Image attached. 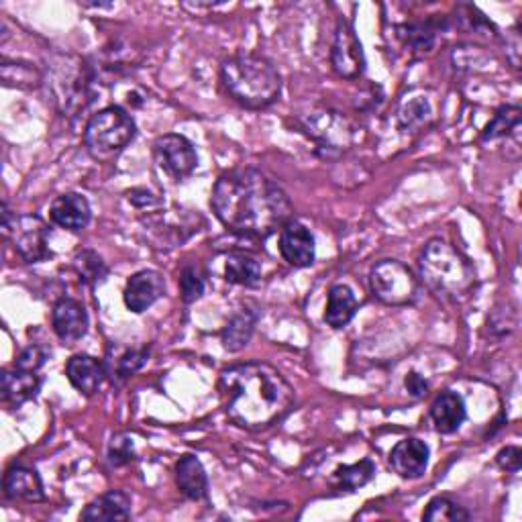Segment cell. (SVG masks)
I'll list each match as a JSON object with an SVG mask.
<instances>
[{
    "mask_svg": "<svg viewBox=\"0 0 522 522\" xmlns=\"http://www.w3.org/2000/svg\"><path fill=\"white\" fill-rule=\"evenodd\" d=\"M149 361L147 347H125V345H111L107 359H104V368H107V378L123 386L129 378H133L143 365Z\"/></svg>",
    "mask_w": 522,
    "mask_h": 522,
    "instance_id": "obj_18",
    "label": "cell"
},
{
    "mask_svg": "<svg viewBox=\"0 0 522 522\" xmlns=\"http://www.w3.org/2000/svg\"><path fill=\"white\" fill-rule=\"evenodd\" d=\"M3 233L13 241L17 255L25 264H39L51 255L47 225L33 215H13L7 202L3 204Z\"/></svg>",
    "mask_w": 522,
    "mask_h": 522,
    "instance_id": "obj_8",
    "label": "cell"
},
{
    "mask_svg": "<svg viewBox=\"0 0 522 522\" xmlns=\"http://www.w3.org/2000/svg\"><path fill=\"white\" fill-rule=\"evenodd\" d=\"M396 35L410 51H419V54H427L437 41V29L431 23H404L396 29Z\"/></svg>",
    "mask_w": 522,
    "mask_h": 522,
    "instance_id": "obj_29",
    "label": "cell"
},
{
    "mask_svg": "<svg viewBox=\"0 0 522 522\" xmlns=\"http://www.w3.org/2000/svg\"><path fill=\"white\" fill-rule=\"evenodd\" d=\"M259 321V312L255 308H249L247 304L241 306L239 310L233 312V317L227 321L223 333H221V343L229 353H237L245 349L255 333V325Z\"/></svg>",
    "mask_w": 522,
    "mask_h": 522,
    "instance_id": "obj_22",
    "label": "cell"
},
{
    "mask_svg": "<svg viewBox=\"0 0 522 522\" xmlns=\"http://www.w3.org/2000/svg\"><path fill=\"white\" fill-rule=\"evenodd\" d=\"M153 160L174 182L186 180L198 166L194 143L178 133H168L153 141Z\"/></svg>",
    "mask_w": 522,
    "mask_h": 522,
    "instance_id": "obj_10",
    "label": "cell"
},
{
    "mask_svg": "<svg viewBox=\"0 0 522 522\" xmlns=\"http://www.w3.org/2000/svg\"><path fill=\"white\" fill-rule=\"evenodd\" d=\"M372 294L388 306H406L419 298V278L398 259H382L370 272Z\"/></svg>",
    "mask_w": 522,
    "mask_h": 522,
    "instance_id": "obj_7",
    "label": "cell"
},
{
    "mask_svg": "<svg viewBox=\"0 0 522 522\" xmlns=\"http://www.w3.org/2000/svg\"><path fill=\"white\" fill-rule=\"evenodd\" d=\"M280 253L292 268H308L317 259L315 235L300 221H288L280 231Z\"/></svg>",
    "mask_w": 522,
    "mask_h": 522,
    "instance_id": "obj_13",
    "label": "cell"
},
{
    "mask_svg": "<svg viewBox=\"0 0 522 522\" xmlns=\"http://www.w3.org/2000/svg\"><path fill=\"white\" fill-rule=\"evenodd\" d=\"M302 133L315 143L323 158H337L355 141V125L341 113L331 109H315L298 119Z\"/></svg>",
    "mask_w": 522,
    "mask_h": 522,
    "instance_id": "obj_6",
    "label": "cell"
},
{
    "mask_svg": "<svg viewBox=\"0 0 522 522\" xmlns=\"http://www.w3.org/2000/svg\"><path fill=\"white\" fill-rule=\"evenodd\" d=\"M41 388V378L35 372H23V370H13V372H3L0 376V396L9 408H19L25 402L33 400Z\"/></svg>",
    "mask_w": 522,
    "mask_h": 522,
    "instance_id": "obj_21",
    "label": "cell"
},
{
    "mask_svg": "<svg viewBox=\"0 0 522 522\" xmlns=\"http://www.w3.org/2000/svg\"><path fill=\"white\" fill-rule=\"evenodd\" d=\"M433 119V107L427 96H412L398 109V125L404 133H416L427 127Z\"/></svg>",
    "mask_w": 522,
    "mask_h": 522,
    "instance_id": "obj_28",
    "label": "cell"
},
{
    "mask_svg": "<svg viewBox=\"0 0 522 522\" xmlns=\"http://www.w3.org/2000/svg\"><path fill=\"white\" fill-rule=\"evenodd\" d=\"M221 82L227 94L245 109H266L282 92V78L276 66L255 54H239L223 62Z\"/></svg>",
    "mask_w": 522,
    "mask_h": 522,
    "instance_id": "obj_4",
    "label": "cell"
},
{
    "mask_svg": "<svg viewBox=\"0 0 522 522\" xmlns=\"http://www.w3.org/2000/svg\"><path fill=\"white\" fill-rule=\"evenodd\" d=\"M357 312V298L355 292L347 284H335L327 296L325 308V323L331 329H345Z\"/></svg>",
    "mask_w": 522,
    "mask_h": 522,
    "instance_id": "obj_26",
    "label": "cell"
},
{
    "mask_svg": "<svg viewBox=\"0 0 522 522\" xmlns=\"http://www.w3.org/2000/svg\"><path fill=\"white\" fill-rule=\"evenodd\" d=\"M74 270L80 278V282H84L86 286H98L109 276V268L104 264L102 257L92 251V249H82L76 257H74Z\"/></svg>",
    "mask_w": 522,
    "mask_h": 522,
    "instance_id": "obj_30",
    "label": "cell"
},
{
    "mask_svg": "<svg viewBox=\"0 0 522 522\" xmlns=\"http://www.w3.org/2000/svg\"><path fill=\"white\" fill-rule=\"evenodd\" d=\"M180 298L184 304H192L202 298L206 290V274L198 264H186L178 278Z\"/></svg>",
    "mask_w": 522,
    "mask_h": 522,
    "instance_id": "obj_33",
    "label": "cell"
},
{
    "mask_svg": "<svg viewBox=\"0 0 522 522\" xmlns=\"http://www.w3.org/2000/svg\"><path fill=\"white\" fill-rule=\"evenodd\" d=\"M135 459V445L133 439L127 435H117L109 447V463L113 467H123Z\"/></svg>",
    "mask_w": 522,
    "mask_h": 522,
    "instance_id": "obj_36",
    "label": "cell"
},
{
    "mask_svg": "<svg viewBox=\"0 0 522 522\" xmlns=\"http://www.w3.org/2000/svg\"><path fill=\"white\" fill-rule=\"evenodd\" d=\"M376 476V465L372 459H361L351 465L337 467L331 476V486L341 492H355L370 484Z\"/></svg>",
    "mask_w": 522,
    "mask_h": 522,
    "instance_id": "obj_27",
    "label": "cell"
},
{
    "mask_svg": "<svg viewBox=\"0 0 522 522\" xmlns=\"http://www.w3.org/2000/svg\"><path fill=\"white\" fill-rule=\"evenodd\" d=\"M176 486L188 500H202L208 494L204 465L196 455H182L176 463Z\"/></svg>",
    "mask_w": 522,
    "mask_h": 522,
    "instance_id": "obj_25",
    "label": "cell"
},
{
    "mask_svg": "<svg viewBox=\"0 0 522 522\" xmlns=\"http://www.w3.org/2000/svg\"><path fill=\"white\" fill-rule=\"evenodd\" d=\"M472 518L465 510V506L457 504L449 496H437L427 504V510L423 512V520L429 522H465Z\"/></svg>",
    "mask_w": 522,
    "mask_h": 522,
    "instance_id": "obj_32",
    "label": "cell"
},
{
    "mask_svg": "<svg viewBox=\"0 0 522 522\" xmlns=\"http://www.w3.org/2000/svg\"><path fill=\"white\" fill-rule=\"evenodd\" d=\"M88 312L82 302L74 298H62L51 310V327L64 345H74L88 333Z\"/></svg>",
    "mask_w": 522,
    "mask_h": 522,
    "instance_id": "obj_14",
    "label": "cell"
},
{
    "mask_svg": "<svg viewBox=\"0 0 522 522\" xmlns=\"http://www.w3.org/2000/svg\"><path fill=\"white\" fill-rule=\"evenodd\" d=\"M3 82L7 86H19V88H37L43 78L37 68L31 64H9L3 62Z\"/></svg>",
    "mask_w": 522,
    "mask_h": 522,
    "instance_id": "obj_34",
    "label": "cell"
},
{
    "mask_svg": "<svg viewBox=\"0 0 522 522\" xmlns=\"http://www.w3.org/2000/svg\"><path fill=\"white\" fill-rule=\"evenodd\" d=\"M137 125L133 117L121 107L100 109L90 117L84 129L86 151L96 162H113L135 139Z\"/></svg>",
    "mask_w": 522,
    "mask_h": 522,
    "instance_id": "obj_5",
    "label": "cell"
},
{
    "mask_svg": "<svg viewBox=\"0 0 522 522\" xmlns=\"http://www.w3.org/2000/svg\"><path fill=\"white\" fill-rule=\"evenodd\" d=\"M404 388H406V392L412 396V398H416V400H421V398H425L427 394H429V382L419 374V372H408L406 374V378H404Z\"/></svg>",
    "mask_w": 522,
    "mask_h": 522,
    "instance_id": "obj_38",
    "label": "cell"
},
{
    "mask_svg": "<svg viewBox=\"0 0 522 522\" xmlns=\"http://www.w3.org/2000/svg\"><path fill=\"white\" fill-rule=\"evenodd\" d=\"M66 378L80 394L94 396L107 378V368H104V361L88 353H78L66 363Z\"/></svg>",
    "mask_w": 522,
    "mask_h": 522,
    "instance_id": "obj_17",
    "label": "cell"
},
{
    "mask_svg": "<svg viewBox=\"0 0 522 522\" xmlns=\"http://www.w3.org/2000/svg\"><path fill=\"white\" fill-rule=\"evenodd\" d=\"M429 445L416 437L398 441L390 451V465L394 472L404 480H416L427 474L429 467Z\"/></svg>",
    "mask_w": 522,
    "mask_h": 522,
    "instance_id": "obj_15",
    "label": "cell"
},
{
    "mask_svg": "<svg viewBox=\"0 0 522 522\" xmlns=\"http://www.w3.org/2000/svg\"><path fill=\"white\" fill-rule=\"evenodd\" d=\"M331 68L345 80H357L365 74L363 45L355 33V27L345 19H339L333 33Z\"/></svg>",
    "mask_w": 522,
    "mask_h": 522,
    "instance_id": "obj_11",
    "label": "cell"
},
{
    "mask_svg": "<svg viewBox=\"0 0 522 522\" xmlns=\"http://www.w3.org/2000/svg\"><path fill=\"white\" fill-rule=\"evenodd\" d=\"M5 496L9 500L21 502H41L43 500V484L39 474L31 467L13 465L5 474Z\"/></svg>",
    "mask_w": 522,
    "mask_h": 522,
    "instance_id": "obj_23",
    "label": "cell"
},
{
    "mask_svg": "<svg viewBox=\"0 0 522 522\" xmlns=\"http://www.w3.org/2000/svg\"><path fill=\"white\" fill-rule=\"evenodd\" d=\"M131 518V496L123 490H111L92 500L80 514L84 522H115Z\"/></svg>",
    "mask_w": 522,
    "mask_h": 522,
    "instance_id": "obj_19",
    "label": "cell"
},
{
    "mask_svg": "<svg viewBox=\"0 0 522 522\" xmlns=\"http://www.w3.org/2000/svg\"><path fill=\"white\" fill-rule=\"evenodd\" d=\"M47 361V351L41 345H29L25 347L17 359H15V368L23 370V372H35L39 374V370L43 368Z\"/></svg>",
    "mask_w": 522,
    "mask_h": 522,
    "instance_id": "obj_35",
    "label": "cell"
},
{
    "mask_svg": "<svg viewBox=\"0 0 522 522\" xmlns=\"http://www.w3.org/2000/svg\"><path fill=\"white\" fill-rule=\"evenodd\" d=\"M211 206L223 227L251 239H266L292 221L288 194L253 168L223 174L213 188Z\"/></svg>",
    "mask_w": 522,
    "mask_h": 522,
    "instance_id": "obj_1",
    "label": "cell"
},
{
    "mask_svg": "<svg viewBox=\"0 0 522 522\" xmlns=\"http://www.w3.org/2000/svg\"><path fill=\"white\" fill-rule=\"evenodd\" d=\"M520 109L512 107V104H506V107H500L492 121L486 125L484 133H482V141H494L500 137H508L512 133L518 131L520 127Z\"/></svg>",
    "mask_w": 522,
    "mask_h": 522,
    "instance_id": "obj_31",
    "label": "cell"
},
{
    "mask_svg": "<svg viewBox=\"0 0 522 522\" xmlns=\"http://www.w3.org/2000/svg\"><path fill=\"white\" fill-rule=\"evenodd\" d=\"M467 419V408L459 394L441 392L431 404V421L441 435H453Z\"/></svg>",
    "mask_w": 522,
    "mask_h": 522,
    "instance_id": "obj_20",
    "label": "cell"
},
{
    "mask_svg": "<svg viewBox=\"0 0 522 522\" xmlns=\"http://www.w3.org/2000/svg\"><path fill=\"white\" fill-rule=\"evenodd\" d=\"M49 217L58 227L72 233H80L90 225L92 208L86 196L78 192H66L51 202Z\"/></svg>",
    "mask_w": 522,
    "mask_h": 522,
    "instance_id": "obj_16",
    "label": "cell"
},
{
    "mask_svg": "<svg viewBox=\"0 0 522 522\" xmlns=\"http://www.w3.org/2000/svg\"><path fill=\"white\" fill-rule=\"evenodd\" d=\"M166 294V280L160 272L155 270H139L135 272L123 290V300L127 310L133 315H141V312L149 310L160 298Z\"/></svg>",
    "mask_w": 522,
    "mask_h": 522,
    "instance_id": "obj_12",
    "label": "cell"
},
{
    "mask_svg": "<svg viewBox=\"0 0 522 522\" xmlns=\"http://www.w3.org/2000/svg\"><path fill=\"white\" fill-rule=\"evenodd\" d=\"M223 280L233 286L253 288L261 282V264L259 261L243 251H231L223 255Z\"/></svg>",
    "mask_w": 522,
    "mask_h": 522,
    "instance_id": "obj_24",
    "label": "cell"
},
{
    "mask_svg": "<svg viewBox=\"0 0 522 522\" xmlns=\"http://www.w3.org/2000/svg\"><path fill=\"white\" fill-rule=\"evenodd\" d=\"M92 80V68L80 60H76L74 64L66 60V64H60L56 68V76L51 78V86H54L56 100L66 115H78L86 111L94 96Z\"/></svg>",
    "mask_w": 522,
    "mask_h": 522,
    "instance_id": "obj_9",
    "label": "cell"
},
{
    "mask_svg": "<svg viewBox=\"0 0 522 522\" xmlns=\"http://www.w3.org/2000/svg\"><path fill=\"white\" fill-rule=\"evenodd\" d=\"M496 463H498L500 469H504V472L516 474L518 469H520V465H522V451H520V447L508 445V447L500 449L498 455H496Z\"/></svg>",
    "mask_w": 522,
    "mask_h": 522,
    "instance_id": "obj_37",
    "label": "cell"
},
{
    "mask_svg": "<svg viewBox=\"0 0 522 522\" xmlns=\"http://www.w3.org/2000/svg\"><path fill=\"white\" fill-rule=\"evenodd\" d=\"M219 392L229 419L247 431L274 427L296 402L294 388L264 361L229 365L219 376Z\"/></svg>",
    "mask_w": 522,
    "mask_h": 522,
    "instance_id": "obj_2",
    "label": "cell"
},
{
    "mask_svg": "<svg viewBox=\"0 0 522 522\" xmlns=\"http://www.w3.org/2000/svg\"><path fill=\"white\" fill-rule=\"evenodd\" d=\"M419 274L425 286L443 302L461 304L476 290V270L457 247L441 237L425 243L419 257Z\"/></svg>",
    "mask_w": 522,
    "mask_h": 522,
    "instance_id": "obj_3",
    "label": "cell"
}]
</instances>
